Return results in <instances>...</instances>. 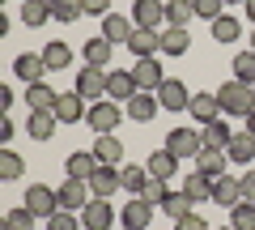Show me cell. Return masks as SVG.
<instances>
[{
  "instance_id": "cell-1",
  "label": "cell",
  "mask_w": 255,
  "mask_h": 230,
  "mask_svg": "<svg viewBox=\"0 0 255 230\" xmlns=\"http://www.w3.org/2000/svg\"><path fill=\"white\" fill-rule=\"evenodd\" d=\"M217 102H221V115H251L255 111V90L243 81H226L217 90Z\"/></svg>"
},
{
  "instance_id": "cell-2",
  "label": "cell",
  "mask_w": 255,
  "mask_h": 230,
  "mask_svg": "<svg viewBox=\"0 0 255 230\" xmlns=\"http://www.w3.org/2000/svg\"><path fill=\"white\" fill-rule=\"evenodd\" d=\"M119 120H128V115L119 111V102H115V98L94 102V107H90V115H85V124L94 128V137H102V132H115V128H119Z\"/></svg>"
},
{
  "instance_id": "cell-3",
  "label": "cell",
  "mask_w": 255,
  "mask_h": 230,
  "mask_svg": "<svg viewBox=\"0 0 255 230\" xmlns=\"http://www.w3.org/2000/svg\"><path fill=\"white\" fill-rule=\"evenodd\" d=\"M73 90L81 94L85 102H102V94H107V68H94V64H85L81 73H77Z\"/></svg>"
},
{
  "instance_id": "cell-4",
  "label": "cell",
  "mask_w": 255,
  "mask_h": 230,
  "mask_svg": "<svg viewBox=\"0 0 255 230\" xmlns=\"http://www.w3.org/2000/svg\"><path fill=\"white\" fill-rule=\"evenodd\" d=\"M55 196H60V209H73V213H81L85 205L94 201V192H90L85 179H64V184L55 188Z\"/></svg>"
},
{
  "instance_id": "cell-5",
  "label": "cell",
  "mask_w": 255,
  "mask_h": 230,
  "mask_svg": "<svg viewBox=\"0 0 255 230\" xmlns=\"http://www.w3.org/2000/svg\"><path fill=\"white\" fill-rule=\"evenodd\" d=\"M132 21H136V30H162L166 0H132Z\"/></svg>"
},
{
  "instance_id": "cell-6",
  "label": "cell",
  "mask_w": 255,
  "mask_h": 230,
  "mask_svg": "<svg viewBox=\"0 0 255 230\" xmlns=\"http://www.w3.org/2000/svg\"><path fill=\"white\" fill-rule=\"evenodd\" d=\"M166 149L179 154V158H196L204 149V137L196 128H170V132H166Z\"/></svg>"
},
{
  "instance_id": "cell-7",
  "label": "cell",
  "mask_w": 255,
  "mask_h": 230,
  "mask_svg": "<svg viewBox=\"0 0 255 230\" xmlns=\"http://www.w3.org/2000/svg\"><path fill=\"white\" fill-rule=\"evenodd\" d=\"M157 111H162V102H157V94H149V90H136L132 98L124 102V115H128V120H136V124H149Z\"/></svg>"
},
{
  "instance_id": "cell-8",
  "label": "cell",
  "mask_w": 255,
  "mask_h": 230,
  "mask_svg": "<svg viewBox=\"0 0 255 230\" xmlns=\"http://www.w3.org/2000/svg\"><path fill=\"white\" fill-rule=\"evenodd\" d=\"M157 102H162V111H187V102H191V94H187V85L179 81V77H166L162 85H157Z\"/></svg>"
},
{
  "instance_id": "cell-9",
  "label": "cell",
  "mask_w": 255,
  "mask_h": 230,
  "mask_svg": "<svg viewBox=\"0 0 255 230\" xmlns=\"http://www.w3.org/2000/svg\"><path fill=\"white\" fill-rule=\"evenodd\" d=\"M119 213L111 209V201H102V196H94L90 205L81 209V226L85 230H111V222H115Z\"/></svg>"
},
{
  "instance_id": "cell-10",
  "label": "cell",
  "mask_w": 255,
  "mask_h": 230,
  "mask_svg": "<svg viewBox=\"0 0 255 230\" xmlns=\"http://www.w3.org/2000/svg\"><path fill=\"white\" fill-rule=\"evenodd\" d=\"M140 85H136V77L128 73V68H107V98H115V102H128L132 94H136Z\"/></svg>"
},
{
  "instance_id": "cell-11",
  "label": "cell",
  "mask_w": 255,
  "mask_h": 230,
  "mask_svg": "<svg viewBox=\"0 0 255 230\" xmlns=\"http://www.w3.org/2000/svg\"><path fill=\"white\" fill-rule=\"evenodd\" d=\"M26 209H34L38 218H51V213L60 209V196H55L47 184H30L26 188Z\"/></svg>"
},
{
  "instance_id": "cell-12",
  "label": "cell",
  "mask_w": 255,
  "mask_h": 230,
  "mask_svg": "<svg viewBox=\"0 0 255 230\" xmlns=\"http://www.w3.org/2000/svg\"><path fill=\"white\" fill-rule=\"evenodd\" d=\"M55 120L60 124H77V120H85V115H90V111H85V98L77 90H68V94H60V98H55V111H51Z\"/></svg>"
},
{
  "instance_id": "cell-13",
  "label": "cell",
  "mask_w": 255,
  "mask_h": 230,
  "mask_svg": "<svg viewBox=\"0 0 255 230\" xmlns=\"http://www.w3.org/2000/svg\"><path fill=\"white\" fill-rule=\"evenodd\" d=\"M85 184H90V192H94V196H102V201H111V196L124 188V184H119V166H98V171H94Z\"/></svg>"
},
{
  "instance_id": "cell-14",
  "label": "cell",
  "mask_w": 255,
  "mask_h": 230,
  "mask_svg": "<svg viewBox=\"0 0 255 230\" xmlns=\"http://www.w3.org/2000/svg\"><path fill=\"white\" fill-rule=\"evenodd\" d=\"M119 222H124L128 230H149V222H153V205L140 201V196H132V201L124 205V213H119Z\"/></svg>"
},
{
  "instance_id": "cell-15",
  "label": "cell",
  "mask_w": 255,
  "mask_h": 230,
  "mask_svg": "<svg viewBox=\"0 0 255 230\" xmlns=\"http://www.w3.org/2000/svg\"><path fill=\"white\" fill-rule=\"evenodd\" d=\"M94 158H98V166H124V141L115 132H102L94 141Z\"/></svg>"
},
{
  "instance_id": "cell-16",
  "label": "cell",
  "mask_w": 255,
  "mask_h": 230,
  "mask_svg": "<svg viewBox=\"0 0 255 230\" xmlns=\"http://www.w3.org/2000/svg\"><path fill=\"white\" fill-rule=\"evenodd\" d=\"M187 115H191L196 124H213V120H221V102H217V94H191Z\"/></svg>"
},
{
  "instance_id": "cell-17",
  "label": "cell",
  "mask_w": 255,
  "mask_h": 230,
  "mask_svg": "<svg viewBox=\"0 0 255 230\" xmlns=\"http://www.w3.org/2000/svg\"><path fill=\"white\" fill-rule=\"evenodd\" d=\"M213 201L226 205V209H234V205L243 201V179H234L230 171H226V175H217V179H213Z\"/></svg>"
},
{
  "instance_id": "cell-18",
  "label": "cell",
  "mask_w": 255,
  "mask_h": 230,
  "mask_svg": "<svg viewBox=\"0 0 255 230\" xmlns=\"http://www.w3.org/2000/svg\"><path fill=\"white\" fill-rule=\"evenodd\" d=\"M132 77H136V85H140V90H149V94H157V85L166 81L162 64H157V55H149V60H136V68H132Z\"/></svg>"
},
{
  "instance_id": "cell-19",
  "label": "cell",
  "mask_w": 255,
  "mask_h": 230,
  "mask_svg": "<svg viewBox=\"0 0 255 230\" xmlns=\"http://www.w3.org/2000/svg\"><path fill=\"white\" fill-rule=\"evenodd\" d=\"M128 51L136 55V60H149L153 51H162V30H132Z\"/></svg>"
},
{
  "instance_id": "cell-20",
  "label": "cell",
  "mask_w": 255,
  "mask_h": 230,
  "mask_svg": "<svg viewBox=\"0 0 255 230\" xmlns=\"http://www.w3.org/2000/svg\"><path fill=\"white\" fill-rule=\"evenodd\" d=\"M13 73H17V81L34 85V81H43L47 60H43V55H34V51H26V55H17V60H13Z\"/></svg>"
},
{
  "instance_id": "cell-21",
  "label": "cell",
  "mask_w": 255,
  "mask_h": 230,
  "mask_svg": "<svg viewBox=\"0 0 255 230\" xmlns=\"http://www.w3.org/2000/svg\"><path fill=\"white\" fill-rule=\"evenodd\" d=\"M179 162H183V158L170 154V149H153L145 166H149V175H153V179H174V175H179Z\"/></svg>"
},
{
  "instance_id": "cell-22",
  "label": "cell",
  "mask_w": 255,
  "mask_h": 230,
  "mask_svg": "<svg viewBox=\"0 0 255 230\" xmlns=\"http://www.w3.org/2000/svg\"><path fill=\"white\" fill-rule=\"evenodd\" d=\"M196 171H204V175H213V179L226 175V171H230V154H226V149H209V145H204L200 154H196Z\"/></svg>"
},
{
  "instance_id": "cell-23",
  "label": "cell",
  "mask_w": 255,
  "mask_h": 230,
  "mask_svg": "<svg viewBox=\"0 0 255 230\" xmlns=\"http://www.w3.org/2000/svg\"><path fill=\"white\" fill-rule=\"evenodd\" d=\"M132 30H136V21L124 17V13H107L102 17V38H111V43H128Z\"/></svg>"
},
{
  "instance_id": "cell-24",
  "label": "cell",
  "mask_w": 255,
  "mask_h": 230,
  "mask_svg": "<svg viewBox=\"0 0 255 230\" xmlns=\"http://www.w3.org/2000/svg\"><path fill=\"white\" fill-rule=\"evenodd\" d=\"M64 171H68V179H90L94 171H98V158H94V149H77V154H68Z\"/></svg>"
},
{
  "instance_id": "cell-25",
  "label": "cell",
  "mask_w": 255,
  "mask_h": 230,
  "mask_svg": "<svg viewBox=\"0 0 255 230\" xmlns=\"http://www.w3.org/2000/svg\"><path fill=\"white\" fill-rule=\"evenodd\" d=\"M183 192L191 196V205L213 201V175H204V171H191V175L183 179Z\"/></svg>"
},
{
  "instance_id": "cell-26",
  "label": "cell",
  "mask_w": 255,
  "mask_h": 230,
  "mask_svg": "<svg viewBox=\"0 0 255 230\" xmlns=\"http://www.w3.org/2000/svg\"><path fill=\"white\" fill-rule=\"evenodd\" d=\"M55 115L51 111H30V120H26V132H30V141H51L55 137Z\"/></svg>"
},
{
  "instance_id": "cell-27",
  "label": "cell",
  "mask_w": 255,
  "mask_h": 230,
  "mask_svg": "<svg viewBox=\"0 0 255 230\" xmlns=\"http://www.w3.org/2000/svg\"><path fill=\"white\" fill-rule=\"evenodd\" d=\"M226 154H230V162H238V166H251V158H255V137L251 132H234V141L226 145Z\"/></svg>"
},
{
  "instance_id": "cell-28",
  "label": "cell",
  "mask_w": 255,
  "mask_h": 230,
  "mask_svg": "<svg viewBox=\"0 0 255 230\" xmlns=\"http://www.w3.org/2000/svg\"><path fill=\"white\" fill-rule=\"evenodd\" d=\"M43 60H47V73H64V68L73 64V47L55 38V43H47V47H43Z\"/></svg>"
},
{
  "instance_id": "cell-29",
  "label": "cell",
  "mask_w": 255,
  "mask_h": 230,
  "mask_svg": "<svg viewBox=\"0 0 255 230\" xmlns=\"http://www.w3.org/2000/svg\"><path fill=\"white\" fill-rule=\"evenodd\" d=\"M55 98H60V94H55L47 81L26 85V102H30V111H55Z\"/></svg>"
},
{
  "instance_id": "cell-30",
  "label": "cell",
  "mask_w": 255,
  "mask_h": 230,
  "mask_svg": "<svg viewBox=\"0 0 255 230\" xmlns=\"http://www.w3.org/2000/svg\"><path fill=\"white\" fill-rule=\"evenodd\" d=\"M200 137H204V145H209V149H226L230 141H234V128H230V124H226V115H221V120L204 124V132H200Z\"/></svg>"
},
{
  "instance_id": "cell-31",
  "label": "cell",
  "mask_w": 255,
  "mask_h": 230,
  "mask_svg": "<svg viewBox=\"0 0 255 230\" xmlns=\"http://www.w3.org/2000/svg\"><path fill=\"white\" fill-rule=\"evenodd\" d=\"M191 17H196V0H166V26L187 30Z\"/></svg>"
},
{
  "instance_id": "cell-32",
  "label": "cell",
  "mask_w": 255,
  "mask_h": 230,
  "mask_svg": "<svg viewBox=\"0 0 255 230\" xmlns=\"http://www.w3.org/2000/svg\"><path fill=\"white\" fill-rule=\"evenodd\" d=\"M111 51H115V43H111V38H90V43H85V64H94V68H107L111 64Z\"/></svg>"
},
{
  "instance_id": "cell-33",
  "label": "cell",
  "mask_w": 255,
  "mask_h": 230,
  "mask_svg": "<svg viewBox=\"0 0 255 230\" xmlns=\"http://www.w3.org/2000/svg\"><path fill=\"white\" fill-rule=\"evenodd\" d=\"M149 179H153V175H149V166H119V184H124L132 196H140V192H145V184H149Z\"/></svg>"
},
{
  "instance_id": "cell-34",
  "label": "cell",
  "mask_w": 255,
  "mask_h": 230,
  "mask_svg": "<svg viewBox=\"0 0 255 230\" xmlns=\"http://www.w3.org/2000/svg\"><path fill=\"white\" fill-rule=\"evenodd\" d=\"M162 213H166V218H174V222H183V218H191V213H196V205H191V196L179 188V192H170V196H166Z\"/></svg>"
},
{
  "instance_id": "cell-35",
  "label": "cell",
  "mask_w": 255,
  "mask_h": 230,
  "mask_svg": "<svg viewBox=\"0 0 255 230\" xmlns=\"http://www.w3.org/2000/svg\"><path fill=\"white\" fill-rule=\"evenodd\" d=\"M162 51H166V55H187V51H191V38H187V30H179V26H166V30H162Z\"/></svg>"
},
{
  "instance_id": "cell-36",
  "label": "cell",
  "mask_w": 255,
  "mask_h": 230,
  "mask_svg": "<svg viewBox=\"0 0 255 230\" xmlns=\"http://www.w3.org/2000/svg\"><path fill=\"white\" fill-rule=\"evenodd\" d=\"M238 34H243V21H238L234 13H221V17L213 21V38H217V43H238Z\"/></svg>"
},
{
  "instance_id": "cell-37",
  "label": "cell",
  "mask_w": 255,
  "mask_h": 230,
  "mask_svg": "<svg viewBox=\"0 0 255 230\" xmlns=\"http://www.w3.org/2000/svg\"><path fill=\"white\" fill-rule=\"evenodd\" d=\"M230 68H234V81H243V85H255V51H251V47H247V51H238Z\"/></svg>"
},
{
  "instance_id": "cell-38",
  "label": "cell",
  "mask_w": 255,
  "mask_h": 230,
  "mask_svg": "<svg viewBox=\"0 0 255 230\" xmlns=\"http://www.w3.org/2000/svg\"><path fill=\"white\" fill-rule=\"evenodd\" d=\"M51 4V17L55 21H77L85 17V0H47Z\"/></svg>"
},
{
  "instance_id": "cell-39",
  "label": "cell",
  "mask_w": 255,
  "mask_h": 230,
  "mask_svg": "<svg viewBox=\"0 0 255 230\" xmlns=\"http://www.w3.org/2000/svg\"><path fill=\"white\" fill-rule=\"evenodd\" d=\"M47 17H51V4H47V0H26V4H21V21H26L30 30H38Z\"/></svg>"
},
{
  "instance_id": "cell-40",
  "label": "cell",
  "mask_w": 255,
  "mask_h": 230,
  "mask_svg": "<svg viewBox=\"0 0 255 230\" xmlns=\"http://www.w3.org/2000/svg\"><path fill=\"white\" fill-rule=\"evenodd\" d=\"M230 226L234 230H255V201H238L230 209Z\"/></svg>"
},
{
  "instance_id": "cell-41",
  "label": "cell",
  "mask_w": 255,
  "mask_h": 230,
  "mask_svg": "<svg viewBox=\"0 0 255 230\" xmlns=\"http://www.w3.org/2000/svg\"><path fill=\"white\" fill-rule=\"evenodd\" d=\"M21 171H26L21 154H13V149L4 145V149H0V179H21Z\"/></svg>"
},
{
  "instance_id": "cell-42",
  "label": "cell",
  "mask_w": 255,
  "mask_h": 230,
  "mask_svg": "<svg viewBox=\"0 0 255 230\" xmlns=\"http://www.w3.org/2000/svg\"><path fill=\"white\" fill-rule=\"evenodd\" d=\"M166 196H170V179H149V184H145V192H140V201H149L153 209H162V205H166Z\"/></svg>"
},
{
  "instance_id": "cell-43",
  "label": "cell",
  "mask_w": 255,
  "mask_h": 230,
  "mask_svg": "<svg viewBox=\"0 0 255 230\" xmlns=\"http://www.w3.org/2000/svg\"><path fill=\"white\" fill-rule=\"evenodd\" d=\"M47 230H85V226H81V213H73V209H55L51 218H47Z\"/></svg>"
},
{
  "instance_id": "cell-44",
  "label": "cell",
  "mask_w": 255,
  "mask_h": 230,
  "mask_svg": "<svg viewBox=\"0 0 255 230\" xmlns=\"http://www.w3.org/2000/svg\"><path fill=\"white\" fill-rule=\"evenodd\" d=\"M4 218H9V226H13V230H34V218H38V213H34V209H26V205H17V209H9Z\"/></svg>"
},
{
  "instance_id": "cell-45",
  "label": "cell",
  "mask_w": 255,
  "mask_h": 230,
  "mask_svg": "<svg viewBox=\"0 0 255 230\" xmlns=\"http://www.w3.org/2000/svg\"><path fill=\"white\" fill-rule=\"evenodd\" d=\"M221 9H226L221 0H196V17H204V21H217Z\"/></svg>"
},
{
  "instance_id": "cell-46",
  "label": "cell",
  "mask_w": 255,
  "mask_h": 230,
  "mask_svg": "<svg viewBox=\"0 0 255 230\" xmlns=\"http://www.w3.org/2000/svg\"><path fill=\"white\" fill-rule=\"evenodd\" d=\"M174 230H213V226H209V222H204V218H196V213H191V218L174 222Z\"/></svg>"
},
{
  "instance_id": "cell-47",
  "label": "cell",
  "mask_w": 255,
  "mask_h": 230,
  "mask_svg": "<svg viewBox=\"0 0 255 230\" xmlns=\"http://www.w3.org/2000/svg\"><path fill=\"white\" fill-rule=\"evenodd\" d=\"M85 13H90V17H107V13H111V0H85Z\"/></svg>"
},
{
  "instance_id": "cell-48",
  "label": "cell",
  "mask_w": 255,
  "mask_h": 230,
  "mask_svg": "<svg viewBox=\"0 0 255 230\" xmlns=\"http://www.w3.org/2000/svg\"><path fill=\"white\" fill-rule=\"evenodd\" d=\"M243 201H255V171H243Z\"/></svg>"
},
{
  "instance_id": "cell-49",
  "label": "cell",
  "mask_w": 255,
  "mask_h": 230,
  "mask_svg": "<svg viewBox=\"0 0 255 230\" xmlns=\"http://www.w3.org/2000/svg\"><path fill=\"white\" fill-rule=\"evenodd\" d=\"M13 132H17V128H13V120H0V145H9Z\"/></svg>"
},
{
  "instance_id": "cell-50",
  "label": "cell",
  "mask_w": 255,
  "mask_h": 230,
  "mask_svg": "<svg viewBox=\"0 0 255 230\" xmlns=\"http://www.w3.org/2000/svg\"><path fill=\"white\" fill-rule=\"evenodd\" d=\"M13 102H17V94H13V90H9V85H4V90H0V111H9V107H13Z\"/></svg>"
},
{
  "instance_id": "cell-51",
  "label": "cell",
  "mask_w": 255,
  "mask_h": 230,
  "mask_svg": "<svg viewBox=\"0 0 255 230\" xmlns=\"http://www.w3.org/2000/svg\"><path fill=\"white\" fill-rule=\"evenodd\" d=\"M243 9H247V17H251V26H255V0H247Z\"/></svg>"
},
{
  "instance_id": "cell-52",
  "label": "cell",
  "mask_w": 255,
  "mask_h": 230,
  "mask_svg": "<svg viewBox=\"0 0 255 230\" xmlns=\"http://www.w3.org/2000/svg\"><path fill=\"white\" fill-rule=\"evenodd\" d=\"M247 132H251V137H255V111H251V115H247Z\"/></svg>"
},
{
  "instance_id": "cell-53",
  "label": "cell",
  "mask_w": 255,
  "mask_h": 230,
  "mask_svg": "<svg viewBox=\"0 0 255 230\" xmlns=\"http://www.w3.org/2000/svg\"><path fill=\"white\" fill-rule=\"evenodd\" d=\"M221 4H247V0H221Z\"/></svg>"
},
{
  "instance_id": "cell-54",
  "label": "cell",
  "mask_w": 255,
  "mask_h": 230,
  "mask_svg": "<svg viewBox=\"0 0 255 230\" xmlns=\"http://www.w3.org/2000/svg\"><path fill=\"white\" fill-rule=\"evenodd\" d=\"M251 51H255V26H251Z\"/></svg>"
},
{
  "instance_id": "cell-55",
  "label": "cell",
  "mask_w": 255,
  "mask_h": 230,
  "mask_svg": "<svg viewBox=\"0 0 255 230\" xmlns=\"http://www.w3.org/2000/svg\"><path fill=\"white\" fill-rule=\"evenodd\" d=\"M221 230H234V226H221Z\"/></svg>"
},
{
  "instance_id": "cell-56",
  "label": "cell",
  "mask_w": 255,
  "mask_h": 230,
  "mask_svg": "<svg viewBox=\"0 0 255 230\" xmlns=\"http://www.w3.org/2000/svg\"><path fill=\"white\" fill-rule=\"evenodd\" d=\"M21 4H26V0H21Z\"/></svg>"
},
{
  "instance_id": "cell-57",
  "label": "cell",
  "mask_w": 255,
  "mask_h": 230,
  "mask_svg": "<svg viewBox=\"0 0 255 230\" xmlns=\"http://www.w3.org/2000/svg\"><path fill=\"white\" fill-rule=\"evenodd\" d=\"M149 230H153V226H149Z\"/></svg>"
},
{
  "instance_id": "cell-58",
  "label": "cell",
  "mask_w": 255,
  "mask_h": 230,
  "mask_svg": "<svg viewBox=\"0 0 255 230\" xmlns=\"http://www.w3.org/2000/svg\"><path fill=\"white\" fill-rule=\"evenodd\" d=\"M251 90H255V85H251Z\"/></svg>"
}]
</instances>
